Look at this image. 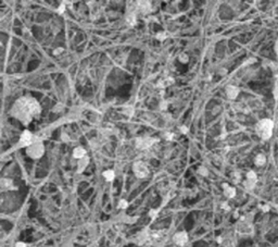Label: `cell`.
Returning a JSON list of instances; mask_svg holds the SVG:
<instances>
[{
    "label": "cell",
    "mask_w": 278,
    "mask_h": 247,
    "mask_svg": "<svg viewBox=\"0 0 278 247\" xmlns=\"http://www.w3.org/2000/svg\"><path fill=\"white\" fill-rule=\"evenodd\" d=\"M40 107L33 98L23 97L18 99L12 108V114L23 124H28L34 118L39 116Z\"/></svg>",
    "instance_id": "obj_1"
},
{
    "label": "cell",
    "mask_w": 278,
    "mask_h": 247,
    "mask_svg": "<svg viewBox=\"0 0 278 247\" xmlns=\"http://www.w3.org/2000/svg\"><path fill=\"white\" fill-rule=\"evenodd\" d=\"M273 127L274 123L272 120H269V119L262 120L261 122L257 123L256 133L262 139H268L272 136V133H273Z\"/></svg>",
    "instance_id": "obj_2"
},
{
    "label": "cell",
    "mask_w": 278,
    "mask_h": 247,
    "mask_svg": "<svg viewBox=\"0 0 278 247\" xmlns=\"http://www.w3.org/2000/svg\"><path fill=\"white\" fill-rule=\"evenodd\" d=\"M44 154V146L42 143H33L27 147V155L32 158H39Z\"/></svg>",
    "instance_id": "obj_3"
},
{
    "label": "cell",
    "mask_w": 278,
    "mask_h": 247,
    "mask_svg": "<svg viewBox=\"0 0 278 247\" xmlns=\"http://www.w3.org/2000/svg\"><path fill=\"white\" fill-rule=\"evenodd\" d=\"M134 173H135V175L137 178L143 179L146 176H148V174H149V169H148V167L143 162L138 161L134 164Z\"/></svg>",
    "instance_id": "obj_4"
},
{
    "label": "cell",
    "mask_w": 278,
    "mask_h": 247,
    "mask_svg": "<svg viewBox=\"0 0 278 247\" xmlns=\"http://www.w3.org/2000/svg\"><path fill=\"white\" fill-rule=\"evenodd\" d=\"M156 142H158L156 138H152V137L149 136L140 137V138H137V141H136V147L138 149H147V148L151 147Z\"/></svg>",
    "instance_id": "obj_5"
},
{
    "label": "cell",
    "mask_w": 278,
    "mask_h": 247,
    "mask_svg": "<svg viewBox=\"0 0 278 247\" xmlns=\"http://www.w3.org/2000/svg\"><path fill=\"white\" fill-rule=\"evenodd\" d=\"M33 144V135L30 131H24L20 138V145L21 146H30Z\"/></svg>",
    "instance_id": "obj_6"
},
{
    "label": "cell",
    "mask_w": 278,
    "mask_h": 247,
    "mask_svg": "<svg viewBox=\"0 0 278 247\" xmlns=\"http://www.w3.org/2000/svg\"><path fill=\"white\" fill-rule=\"evenodd\" d=\"M174 242L175 244H177L178 246H183L187 243L188 241V235H187L186 232H178L174 235Z\"/></svg>",
    "instance_id": "obj_7"
},
{
    "label": "cell",
    "mask_w": 278,
    "mask_h": 247,
    "mask_svg": "<svg viewBox=\"0 0 278 247\" xmlns=\"http://www.w3.org/2000/svg\"><path fill=\"white\" fill-rule=\"evenodd\" d=\"M257 181V178H256V174L253 172V171H250L248 174H247V182H246V186L248 187V188H252L253 186L255 185V183H256Z\"/></svg>",
    "instance_id": "obj_8"
},
{
    "label": "cell",
    "mask_w": 278,
    "mask_h": 247,
    "mask_svg": "<svg viewBox=\"0 0 278 247\" xmlns=\"http://www.w3.org/2000/svg\"><path fill=\"white\" fill-rule=\"evenodd\" d=\"M238 93H239V89L237 87H235V86L230 85L226 88V94H227V97L229 99H235L238 96Z\"/></svg>",
    "instance_id": "obj_9"
},
{
    "label": "cell",
    "mask_w": 278,
    "mask_h": 247,
    "mask_svg": "<svg viewBox=\"0 0 278 247\" xmlns=\"http://www.w3.org/2000/svg\"><path fill=\"white\" fill-rule=\"evenodd\" d=\"M223 187H224V194H225L226 196L229 197V198L235 197V195H236V189H235L234 187H230L228 184H224Z\"/></svg>",
    "instance_id": "obj_10"
},
{
    "label": "cell",
    "mask_w": 278,
    "mask_h": 247,
    "mask_svg": "<svg viewBox=\"0 0 278 247\" xmlns=\"http://www.w3.org/2000/svg\"><path fill=\"white\" fill-rule=\"evenodd\" d=\"M85 154H86V150L82 147H77L74 149L73 151V157L76 158V159H83L85 158Z\"/></svg>",
    "instance_id": "obj_11"
},
{
    "label": "cell",
    "mask_w": 278,
    "mask_h": 247,
    "mask_svg": "<svg viewBox=\"0 0 278 247\" xmlns=\"http://www.w3.org/2000/svg\"><path fill=\"white\" fill-rule=\"evenodd\" d=\"M150 2L148 1H140V2H138V9L140 10V11L145 12L147 13L148 11H150Z\"/></svg>",
    "instance_id": "obj_12"
},
{
    "label": "cell",
    "mask_w": 278,
    "mask_h": 247,
    "mask_svg": "<svg viewBox=\"0 0 278 247\" xmlns=\"http://www.w3.org/2000/svg\"><path fill=\"white\" fill-rule=\"evenodd\" d=\"M1 185L5 189H14L15 187L13 186V183H12L11 180H8V179H2L1 180Z\"/></svg>",
    "instance_id": "obj_13"
},
{
    "label": "cell",
    "mask_w": 278,
    "mask_h": 247,
    "mask_svg": "<svg viewBox=\"0 0 278 247\" xmlns=\"http://www.w3.org/2000/svg\"><path fill=\"white\" fill-rule=\"evenodd\" d=\"M81 161L78 162V172H83L84 169L87 167L88 164V161H89V159L88 158H83V159H79Z\"/></svg>",
    "instance_id": "obj_14"
},
{
    "label": "cell",
    "mask_w": 278,
    "mask_h": 247,
    "mask_svg": "<svg viewBox=\"0 0 278 247\" xmlns=\"http://www.w3.org/2000/svg\"><path fill=\"white\" fill-rule=\"evenodd\" d=\"M173 83H174V80L171 79V77H167L166 80H163V81L159 82L158 86H159V87L164 88V87H167V86H170L171 84H173Z\"/></svg>",
    "instance_id": "obj_15"
},
{
    "label": "cell",
    "mask_w": 278,
    "mask_h": 247,
    "mask_svg": "<svg viewBox=\"0 0 278 247\" xmlns=\"http://www.w3.org/2000/svg\"><path fill=\"white\" fill-rule=\"evenodd\" d=\"M266 161V158L263 154H259V155L255 157V164L256 166H263Z\"/></svg>",
    "instance_id": "obj_16"
},
{
    "label": "cell",
    "mask_w": 278,
    "mask_h": 247,
    "mask_svg": "<svg viewBox=\"0 0 278 247\" xmlns=\"http://www.w3.org/2000/svg\"><path fill=\"white\" fill-rule=\"evenodd\" d=\"M103 176L104 179H106L107 181H109V182H111V181L114 180V172H113V170H107L106 172H103Z\"/></svg>",
    "instance_id": "obj_17"
},
{
    "label": "cell",
    "mask_w": 278,
    "mask_h": 247,
    "mask_svg": "<svg viewBox=\"0 0 278 247\" xmlns=\"http://www.w3.org/2000/svg\"><path fill=\"white\" fill-rule=\"evenodd\" d=\"M156 38H158L159 40H164L166 38V34L165 32H160L158 35H156Z\"/></svg>",
    "instance_id": "obj_18"
},
{
    "label": "cell",
    "mask_w": 278,
    "mask_h": 247,
    "mask_svg": "<svg viewBox=\"0 0 278 247\" xmlns=\"http://www.w3.org/2000/svg\"><path fill=\"white\" fill-rule=\"evenodd\" d=\"M179 61H180V62H183V63L188 62V56L185 55V53L180 55V56H179Z\"/></svg>",
    "instance_id": "obj_19"
},
{
    "label": "cell",
    "mask_w": 278,
    "mask_h": 247,
    "mask_svg": "<svg viewBox=\"0 0 278 247\" xmlns=\"http://www.w3.org/2000/svg\"><path fill=\"white\" fill-rule=\"evenodd\" d=\"M127 206H128V203H127L126 200H124V199H123V200H121L120 204H119V208H122V209H125Z\"/></svg>",
    "instance_id": "obj_20"
},
{
    "label": "cell",
    "mask_w": 278,
    "mask_h": 247,
    "mask_svg": "<svg viewBox=\"0 0 278 247\" xmlns=\"http://www.w3.org/2000/svg\"><path fill=\"white\" fill-rule=\"evenodd\" d=\"M128 22H131V25H135L136 20H135V15H134V14H131V16L128 18Z\"/></svg>",
    "instance_id": "obj_21"
},
{
    "label": "cell",
    "mask_w": 278,
    "mask_h": 247,
    "mask_svg": "<svg viewBox=\"0 0 278 247\" xmlns=\"http://www.w3.org/2000/svg\"><path fill=\"white\" fill-rule=\"evenodd\" d=\"M64 10H65V6H64V3H62V5L59 7V9H58V12H59V13H63Z\"/></svg>",
    "instance_id": "obj_22"
},
{
    "label": "cell",
    "mask_w": 278,
    "mask_h": 247,
    "mask_svg": "<svg viewBox=\"0 0 278 247\" xmlns=\"http://www.w3.org/2000/svg\"><path fill=\"white\" fill-rule=\"evenodd\" d=\"M180 132L184 133V134H186V133H188V129H187L186 126H180Z\"/></svg>",
    "instance_id": "obj_23"
},
{
    "label": "cell",
    "mask_w": 278,
    "mask_h": 247,
    "mask_svg": "<svg viewBox=\"0 0 278 247\" xmlns=\"http://www.w3.org/2000/svg\"><path fill=\"white\" fill-rule=\"evenodd\" d=\"M205 169L204 168H201V169H199V173H201V174H203V175H207V172H205Z\"/></svg>",
    "instance_id": "obj_24"
},
{
    "label": "cell",
    "mask_w": 278,
    "mask_h": 247,
    "mask_svg": "<svg viewBox=\"0 0 278 247\" xmlns=\"http://www.w3.org/2000/svg\"><path fill=\"white\" fill-rule=\"evenodd\" d=\"M173 136H174V135L171 134V133H166V139H168V141H172Z\"/></svg>",
    "instance_id": "obj_25"
},
{
    "label": "cell",
    "mask_w": 278,
    "mask_h": 247,
    "mask_svg": "<svg viewBox=\"0 0 278 247\" xmlns=\"http://www.w3.org/2000/svg\"><path fill=\"white\" fill-rule=\"evenodd\" d=\"M62 51H63L62 48H57V50L53 51V53H54V55H59V53H61Z\"/></svg>",
    "instance_id": "obj_26"
},
{
    "label": "cell",
    "mask_w": 278,
    "mask_h": 247,
    "mask_svg": "<svg viewBox=\"0 0 278 247\" xmlns=\"http://www.w3.org/2000/svg\"><path fill=\"white\" fill-rule=\"evenodd\" d=\"M16 247H26V244H24V243L20 242V243H18V244H16Z\"/></svg>",
    "instance_id": "obj_27"
},
{
    "label": "cell",
    "mask_w": 278,
    "mask_h": 247,
    "mask_svg": "<svg viewBox=\"0 0 278 247\" xmlns=\"http://www.w3.org/2000/svg\"><path fill=\"white\" fill-rule=\"evenodd\" d=\"M275 49H276V53H277L278 56V40L276 42V45H275Z\"/></svg>",
    "instance_id": "obj_28"
}]
</instances>
